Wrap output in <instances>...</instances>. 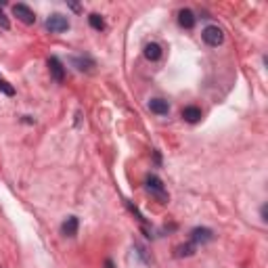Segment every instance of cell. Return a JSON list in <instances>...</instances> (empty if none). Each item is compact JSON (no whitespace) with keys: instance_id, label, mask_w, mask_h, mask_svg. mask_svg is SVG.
<instances>
[{"instance_id":"obj_1","label":"cell","mask_w":268,"mask_h":268,"mask_svg":"<svg viewBox=\"0 0 268 268\" xmlns=\"http://www.w3.org/2000/svg\"><path fill=\"white\" fill-rule=\"evenodd\" d=\"M46 29L52 32V34H61V32L69 29V19H67L65 15L55 13V15H50L48 19H46Z\"/></svg>"},{"instance_id":"obj_2","label":"cell","mask_w":268,"mask_h":268,"mask_svg":"<svg viewBox=\"0 0 268 268\" xmlns=\"http://www.w3.org/2000/svg\"><path fill=\"white\" fill-rule=\"evenodd\" d=\"M201 36H203L205 44H210V46H220L222 40H224V34H222V29H220L218 25H207V27L201 32Z\"/></svg>"},{"instance_id":"obj_3","label":"cell","mask_w":268,"mask_h":268,"mask_svg":"<svg viewBox=\"0 0 268 268\" xmlns=\"http://www.w3.org/2000/svg\"><path fill=\"white\" fill-rule=\"evenodd\" d=\"M147 191L153 195V197H157L159 201H168V193H166V189H164V185H162V181H159L157 176H149L147 178Z\"/></svg>"},{"instance_id":"obj_4","label":"cell","mask_w":268,"mask_h":268,"mask_svg":"<svg viewBox=\"0 0 268 268\" xmlns=\"http://www.w3.org/2000/svg\"><path fill=\"white\" fill-rule=\"evenodd\" d=\"M13 15L17 17V19H21L25 25H32L36 21V15H34V11L27 5H15L13 7Z\"/></svg>"},{"instance_id":"obj_5","label":"cell","mask_w":268,"mask_h":268,"mask_svg":"<svg viewBox=\"0 0 268 268\" xmlns=\"http://www.w3.org/2000/svg\"><path fill=\"white\" fill-rule=\"evenodd\" d=\"M48 69H50V76L55 78V82H63L65 80V69H63V65H61V61L57 57L48 59Z\"/></svg>"},{"instance_id":"obj_6","label":"cell","mask_w":268,"mask_h":268,"mask_svg":"<svg viewBox=\"0 0 268 268\" xmlns=\"http://www.w3.org/2000/svg\"><path fill=\"white\" fill-rule=\"evenodd\" d=\"M149 109H151L153 113H157V115H168L170 105H168V101H164V99H151V101H149Z\"/></svg>"},{"instance_id":"obj_7","label":"cell","mask_w":268,"mask_h":268,"mask_svg":"<svg viewBox=\"0 0 268 268\" xmlns=\"http://www.w3.org/2000/svg\"><path fill=\"white\" fill-rule=\"evenodd\" d=\"M61 233L65 237H76V233H78V218L76 216H69L63 222V226H61Z\"/></svg>"},{"instance_id":"obj_8","label":"cell","mask_w":268,"mask_h":268,"mask_svg":"<svg viewBox=\"0 0 268 268\" xmlns=\"http://www.w3.org/2000/svg\"><path fill=\"white\" fill-rule=\"evenodd\" d=\"M191 239H193V245H197V243H205V241H210V239H212V230H210V228H193Z\"/></svg>"},{"instance_id":"obj_9","label":"cell","mask_w":268,"mask_h":268,"mask_svg":"<svg viewBox=\"0 0 268 268\" xmlns=\"http://www.w3.org/2000/svg\"><path fill=\"white\" fill-rule=\"evenodd\" d=\"M178 23H181L185 29H191L195 25V15H193V11L183 9L181 13H178Z\"/></svg>"},{"instance_id":"obj_10","label":"cell","mask_w":268,"mask_h":268,"mask_svg":"<svg viewBox=\"0 0 268 268\" xmlns=\"http://www.w3.org/2000/svg\"><path fill=\"white\" fill-rule=\"evenodd\" d=\"M145 57L149 61H157V59H162V46H159L157 42H151L145 46Z\"/></svg>"},{"instance_id":"obj_11","label":"cell","mask_w":268,"mask_h":268,"mask_svg":"<svg viewBox=\"0 0 268 268\" xmlns=\"http://www.w3.org/2000/svg\"><path fill=\"white\" fill-rule=\"evenodd\" d=\"M183 117L189 124H195V122L201 120V109H199V107H185V109H183Z\"/></svg>"},{"instance_id":"obj_12","label":"cell","mask_w":268,"mask_h":268,"mask_svg":"<svg viewBox=\"0 0 268 268\" xmlns=\"http://www.w3.org/2000/svg\"><path fill=\"white\" fill-rule=\"evenodd\" d=\"M71 63H74L80 71H88V69H91L95 63H93V59H88V57H74V59H71Z\"/></svg>"},{"instance_id":"obj_13","label":"cell","mask_w":268,"mask_h":268,"mask_svg":"<svg viewBox=\"0 0 268 268\" xmlns=\"http://www.w3.org/2000/svg\"><path fill=\"white\" fill-rule=\"evenodd\" d=\"M88 21H91V25L95 27V29H105V21H103V17L101 15H97V13H93L91 17H88Z\"/></svg>"},{"instance_id":"obj_14","label":"cell","mask_w":268,"mask_h":268,"mask_svg":"<svg viewBox=\"0 0 268 268\" xmlns=\"http://www.w3.org/2000/svg\"><path fill=\"white\" fill-rule=\"evenodd\" d=\"M0 93H5V95H9V97H13V95H15L13 86H11L7 80H3V78H0Z\"/></svg>"},{"instance_id":"obj_15","label":"cell","mask_w":268,"mask_h":268,"mask_svg":"<svg viewBox=\"0 0 268 268\" xmlns=\"http://www.w3.org/2000/svg\"><path fill=\"white\" fill-rule=\"evenodd\" d=\"M0 27H3V29H9V27H11V23H9V19H7V15L3 13V9H0Z\"/></svg>"},{"instance_id":"obj_16","label":"cell","mask_w":268,"mask_h":268,"mask_svg":"<svg viewBox=\"0 0 268 268\" xmlns=\"http://www.w3.org/2000/svg\"><path fill=\"white\" fill-rule=\"evenodd\" d=\"M260 214H262V220H266V205H262V210H260Z\"/></svg>"},{"instance_id":"obj_17","label":"cell","mask_w":268,"mask_h":268,"mask_svg":"<svg viewBox=\"0 0 268 268\" xmlns=\"http://www.w3.org/2000/svg\"><path fill=\"white\" fill-rule=\"evenodd\" d=\"M107 268H113V264H111L109 260H107Z\"/></svg>"}]
</instances>
